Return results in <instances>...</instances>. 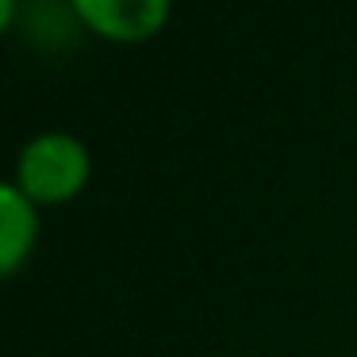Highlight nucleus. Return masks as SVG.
<instances>
[{"instance_id":"obj_1","label":"nucleus","mask_w":357,"mask_h":357,"mask_svg":"<svg viewBox=\"0 0 357 357\" xmlns=\"http://www.w3.org/2000/svg\"><path fill=\"white\" fill-rule=\"evenodd\" d=\"M93 177V154L73 131H39L16 158V185L35 208H62L77 200Z\"/></svg>"},{"instance_id":"obj_2","label":"nucleus","mask_w":357,"mask_h":357,"mask_svg":"<svg viewBox=\"0 0 357 357\" xmlns=\"http://www.w3.org/2000/svg\"><path fill=\"white\" fill-rule=\"evenodd\" d=\"M77 20L104 43H146L165 31L173 16V0H70Z\"/></svg>"},{"instance_id":"obj_3","label":"nucleus","mask_w":357,"mask_h":357,"mask_svg":"<svg viewBox=\"0 0 357 357\" xmlns=\"http://www.w3.org/2000/svg\"><path fill=\"white\" fill-rule=\"evenodd\" d=\"M39 242V208L20 192L16 181L0 177V280L20 273Z\"/></svg>"},{"instance_id":"obj_4","label":"nucleus","mask_w":357,"mask_h":357,"mask_svg":"<svg viewBox=\"0 0 357 357\" xmlns=\"http://www.w3.org/2000/svg\"><path fill=\"white\" fill-rule=\"evenodd\" d=\"M16 12H20V0H0V35L16 24Z\"/></svg>"}]
</instances>
